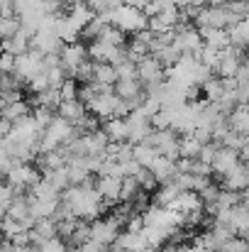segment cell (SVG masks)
I'll use <instances>...</instances> for the list:
<instances>
[{"label":"cell","mask_w":249,"mask_h":252,"mask_svg":"<svg viewBox=\"0 0 249 252\" xmlns=\"http://www.w3.org/2000/svg\"><path fill=\"white\" fill-rule=\"evenodd\" d=\"M142 145L154 147L162 157H168V159H173V162L181 159V150H178L181 137H178V132H173V130H154Z\"/></svg>","instance_id":"cell-1"},{"label":"cell","mask_w":249,"mask_h":252,"mask_svg":"<svg viewBox=\"0 0 249 252\" xmlns=\"http://www.w3.org/2000/svg\"><path fill=\"white\" fill-rule=\"evenodd\" d=\"M44 179V174L39 171L37 167H32V164H17V167L12 169L7 176H5V181L17 191V193H25V191H32L39 181Z\"/></svg>","instance_id":"cell-2"},{"label":"cell","mask_w":249,"mask_h":252,"mask_svg":"<svg viewBox=\"0 0 249 252\" xmlns=\"http://www.w3.org/2000/svg\"><path fill=\"white\" fill-rule=\"evenodd\" d=\"M122 223H125V220H122L120 216L98 218V220L90 223V238L98 240V243H103L105 248H110V245L117 243V238H120V225H122Z\"/></svg>","instance_id":"cell-3"},{"label":"cell","mask_w":249,"mask_h":252,"mask_svg":"<svg viewBox=\"0 0 249 252\" xmlns=\"http://www.w3.org/2000/svg\"><path fill=\"white\" fill-rule=\"evenodd\" d=\"M85 62H90V57H88V47H83V42L66 44L61 49V66H64V71H66L69 79L76 76V71L81 69Z\"/></svg>","instance_id":"cell-4"},{"label":"cell","mask_w":249,"mask_h":252,"mask_svg":"<svg viewBox=\"0 0 249 252\" xmlns=\"http://www.w3.org/2000/svg\"><path fill=\"white\" fill-rule=\"evenodd\" d=\"M137 69H139V81H142L144 88H147V86L166 84V69L159 64L157 57L149 54L147 59H142V62L137 64Z\"/></svg>","instance_id":"cell-5"},{"label":"cell","mask_w":249,"mask_h":252,"mask_svg":"<svg viewBox=\"0 0 249 252\" xmlns=\"http://www.w3.org/2000/svg\"><path fill=\"white\" fill-rule=\"evenodd\" d=\"M66 44L52 32V30H39L32 39H29V49L32 52H39V54H61V49H64Z\"/></svg>","instance_id":"cell-6"},{"label":"cell","mask_w":249,"mask_h":252,"mask_svg":"<svg viewBox=\"0 0 249 252\" xmlns=\"http://www.w3.org/2000/svg\"><path fill=\"white\" fill-rule=\"evenodd\" d=\"M173 47H176L181 54H193V57H198L200 49L205 47V42H203V37H200V30L191 27V30H186V32H176Z\"/></svg>","instance_id":"cell-7"},{"label":"cell","mask_w":249,"mask_h":252,"mask_svg":"<svg viewBox=\"0 0 249 252\" xmlns=\"http://www.w3.org/2000/svg\"><path fill=\"white\" fill-rule=\"evenodd\" d=\"M117 100H120V95H117L115 91L100 93V95L88 105V113H90V115H95V118H100V120H110V118H115Z\"/></svg>","instance_id":"cell-8"},{"label":"cell","mask_w":249,"mask_h":252,"mask_svg":"<svg viewBox=\"0 0 249 252\" xmlns=\"http://www.w3.org/2000/svg\"><path fill=\"white\" fill-rule=\"evenodd\" d=\"M81 140H83V147H85V157H103V155H108V147L112 145L105 130L88 132V135H83Z\"/></svg>","instance_id":"cell-9"},{"label":"cell","mask_w":249,"mask_h":252,"mask_svg":"<svg viewBox=\"0 0 249 252\" xmlns=\"http://www.w3.org/2000/svg\"><path fill=\"white\" fill-rule=\"evenodd\" d=\"M171 211H178L183 216H191V213H203L205 211V201L200 198V193L195 191H181L176 203L171 206Z\"/></svg>","instance_id":"cell-10"},{"label":"cell","mask_w":249,"mask_h":252,"mask_svg":"<svg viewBox=\"0 0 249 252\" xmlns=\"http://www.w3.org/2000/svg\"><path fill=\"white\" fill-rule=\"evenodd\" d=\"M240 164H242V155H240V152L227 150V147H220V150H218V157H215V162H213V171L225 179L230 171H235Z\"/></svg>","instance_id":"cell-11"},{"label":"cell","mask_w":249,"mask_h":252,"mask_svg":"<svg viewBox=\"0 0 249 252\" xmlns=\"http://www.w3.org/2000/svg\"><path fill=\"white\" fill-rule=\"evenodd\" d=\"M66 15H69V20H71L81 32L93 22V17H95V12H93L83 0H66Z\"/></svg>","instance_id":"cell-12"},{"label":"cell","mask_w":249,"mask_h":252,"mask_svg":"<svg viewBox=\"0 0 249 252\" xmlns=\"http://www.w3.org/2000/svg\"><path fill=\"white\" fill-rule=\"evenodd\" d=\"M29 238H32V245L42 248L47 240H54V238H59V223H56L54 218L37 220L34 230H29Z\"/></svg>","instance_id":"cell-13"},{"label":"cell","mask_w":249,"mask_h":252,"mask_svg":"<svg viewBox=\"0 0 249 252\" xmlns=\"http://www.w3.org/2000/svg\"><path fill=\"white\" fill-rule=\"evenodd\" d=\"M95 189H98V193L103 196V201L115 203V201H120V196H122V179H115V176H98Z\"/></svg>","instance_id":"cell-14"},{"label":"cell","mask_w":249,"mask_h":252,"mask_svg":"<svg viewBox=\"0 0 249 252\" xmlns=\"http://www.w3.org/2000/svg\"><path fill=\"white\" fill-rule=\"evenodd\" d=\"M56 115H61L64 120H69L74 127H79L83 123V118L88 115V108H85V103H81V100H64L59 105Z\"/></svg>","instance_id":"cell-15"},{"label":"cell","mask_w":249,"mask_h":252,"mask_svg":"<svg viewBox=\"0 0 249 252\" xmlns=\"http://www.w3.org/2000/svg\"><path fill=\"white\" fill-rule=\"evenodd\" d=\"M117 245H120L125 252H147V250H152V245H149V240H147L144 233H127V230H125V233H120Z\"/></svg>","instance_id":"cell-16"},{"label":"cell","mask_w":249,"mask_h":252,"mask_svg":"<svg viewBox=\"0 0 249 252\" xmlns=\"http://www.w3.org/2000/svg\"><path fill=\"white\" fill-rule=\"evenodd\" d=\"M200 37H203V42H205L208 47H213V49H218V52H222V49H227V47L232 44V39H230V32H227V30L203 27V30H200Z\"/></svg>","instance_id":"cell-17"},{"label":"cell","mask_w":249,"mask_h":252,"mask_svg":"<svg viewBox=\"0 0 249 252\" xmlns=\"http://www.w3.org/2000/svg\"><path fill=\"white\" fill-rule=\"evenodd\" d=\"M222 181H225V189H227V191L245 193V191L249 189V167L247 164H240L235 171H230Z\"/></svg>","instance_id":"cell-18"},{"label":"cell","mask_w":249,"mask_h":252,"mask_svg":"<svg viewBox=\"0 0 249 252\" xmlns=\"http://www.w3.org/2000/svg\"><path fill=\"white\" fill-rule=\"evenodd\" d=\"M103 130L108 132L110 142H127V137H130L127 118H110V120H105Z\"/></svg>","instance_id":"cell-19"},{"label":"cell","mask_w":249,"mask_h":252,"mask_svg":"<svg viewBox=\"0 0 249 252\" xmlns=\"http://www.w3.org/2000/svg\"><path fill=\"white\" fill-rule=\"evenodd\" d=\"M29 34L25 32V30H20V34H15L12 39H5L2 42V52H7V54H12V57H22V54H27L29 52Z\"/></svg>","instance_id":"cell-20"},{"label":"cell","mask_w":249,"mask_h":252,"mask_svg":"<svg viewBox=\"0 0 249 252\" xmlns=\"http://www.w3.org/2000/svg\"><path fill=\"white\" fill-rule=\"evenodd\" d=\"M149 169H152V174L157 176V181H159V184H168V181L178 174L176 162H173V159H168V157H159V159H157Z\"/></svg>","instance_id":"cell-21"},{"label":"cell","mask_w":249,"mask_h":252,"mask_svg":"<svg viewBox=\"0 0 249 252\" xmlns=\"http://www.w3.org/2000/svg\"><path fill=\"white\" fill-rule=\"evenodd\" d=\"M227 118H230V130L249 137V105H237Z\"/></svg>","instance_id":"cell-22"},{"label":"cell","mask_w":249,"mask_h":252,"mask_svg":"<svg viewBox=\"0 0 249 252\" xmlns=\"http://www.w3.org/2000/svg\"><path fill=\"white\" fill-rule=\"evenodd\" d=\"M66 171H69V179H71V186H79L83 181H88L90 179V169H88V162H85V157L81 159H71L69 164H66Z\"/></svg>","instance_id":"cell-23"},{"label":"cell","mask_w":249,"mask_h":252,"mask_svg":"<svg viewBox=\"0 0 249 252\" xmlns=\"http://www.w3.org/2000/svg\"><path fill=\"white\" fill-rule=\"evenodd\" d=\"M95 64V62H93ZM95 84L100 86H108V88H115V84L120 81L117 79V69L112 66V64H108V62H100V64H95V79H93Z\"/></svg>","instance_id":"cell-24"},{"label":"cell","mask_w":249,"mask_h":252,"mask_svg":"<svg viewBox=\"0 0 249 252\" xmlns=\"http://www.w3.org/2000/svg\"><path fill=\"white\" fill-rule=\"evenodd\" d=\"M203 147H205V145H203L195 135H183V137H181V145H178L181 159H198L200 152H203Z\"/></svg>","instance_id":"cell-25"},{"label":"cell","mask_w":249,"mask_h":252,"mask_svg":"<svg viewBox=\"0 0 249 252\" xmlns=\"http://www.w3.org/2000/svg\"><path fill=\"white\" fill-rule=\"evenodd\" d=\"M29 193L37 196V198H42V201H61V191H59L52 181H47V179H42Z\"/></svg>","instance_id":"cell-26"},{"label":"cell","mask_w":249,"mask_h":252,"mask_svg":"<svg viewBox=\"0 0 249 252\" xmlns=\"http://www.w3.org/2000/svg\"><path fill=\"white\" fill-rule=\"evenodd\" d=\"M159 157H162V155H159L154 147H149V145H135V159H137L142 167L149 169Z\"/></svg>","instance_id":"cell-27"},{"label":"cell","mask_w":249,"mask_h":252,"mask_svg":"<svg viewBox=\"0 0 249 252\" xmlns=\"http://www.w3.org/2000/svg\"><path fill=\"white\" fill-rule=\"evenodd\" d=\"M227 32H230V39L235 47H245V49L249 47V20H242L240 25L230 27Z\"/></svg>","instance_id":"cell-28"},{"label":"cell","mask_w":249,"mask_h":252,"mask_svg":"<svg viewBox=\"0 0 249 252\" xmlns=\"http://www.w3.org/2000/svg\"><path fill=\"white\" fill-rule=\"evenodd\" d=\"M100 42H105V44H110V47H127V34H125L120 27L110 25V27L100 34Z\"/></svg>","instance_id":"cell-29"},{"label":"cell","mask_w":249,"mask_h":252,"mask_svg":"<svg viewBox=\"0 0 249 252\" xmlns=\"http://www.w3.org/2000/svg\"><path fill=\"white\" fill-rule=\"evenodd\" d=\"M20 30H22V22H20L17 15H12V17H0V34H2V42H5V39H12L15 34H20Z\"/></svg>","instance_id":"cell-30"},{"label":"cell","mask_w":249,"mask_h":252,"mask_svg":"<svg viewBox=\"0 0 249 252\" xmlns=\"http://www.w3.org/2000/svg\"><path fill=\"white\" fill-rule=\"evenodd\" d=\"M195 59H198L203 66L213 69V74H215V71H218V66H220V59H222V57H220V52H218V49H213V47H208V44H205Z\"/></svg>","instance_id":"cell-31"},{"label":"cell","mask_w":249,"mask_h":252,"mask_svg":"<svg viewBox=\"0 0 249 252\" xmlns=\"http://www.w3.org/2000/svg\"><path fill=\"white\" fill-rule=\"evenodd\" d=\"M247 142H249V137L240 135V132H235V130L225 132V137L220 140V145H222V147H227V150H235V152H242V150L247 147Z\"/></svg>","instance_id":"cell-32"},{"label":"cell","mask_w":249,"mask_h":252,"mask_svg":"<svg viewBox=\"0 0 249 252\" xmlns=\"http://www.w3.org/2000/svg\"><path fill=\"white\" fill-rule=\"evenodd\" d=\"M235 228H237V233H242V235L249 233V201H242V203L235 208Z\"/></svg>","instance_id":"cell-33"},{"label":"cell","mask_w":249,"mask_h":252,"mask_svg":"<svg viewBox=\"0 0 249 252\" xmlns=\"http://www.w3.org/2000/svg\"><path fill=\"white\" fill-rule=\"evenodd\" d=\"M139 191H142L139 181H137L135 176H127V179H122V196H120V201H127V203H132V201L139 196Z\"/></svg>","instance_id":"cell-34"},{"label":"cell","mask_w":249,"mask_h":252,"mask_svg":"<svg viewBox=\"0 0 249 252\" xmlns=\"http://www.w3.org/2000/svg\"><path fill=\"white\" fill-rule=\"evenodd\" d=\"M44 179H47V181H52V184H54V186H56L61 193L71 186V179H69V171H66V167L56 169V171H47V174H44Z\"/></svg>","instance_id":"cell-35"},{"label":"cell","mask_w":249,"mask_h":252,"mask_svg":"<svg viewBox=\"0 0 249 252\" xmlns=\"http://www.w3.org/2000/svg\"><path fill=\"white\" fill-rule=\"evenodd\" d=\"M157 59H159V64H162L164 69H171V66H176V64H178V59H181V52H178L173 44H168V47H164V49L157 54Z\"/></svg>","instance_id":"cell-36"},{"label":"cell","mask_w":249,"mask_h":252,"mask_svg":"<svg viewBox=\"0 0 249 252\" xmlns=\"http://www.w3.org/2000/svg\"><path fill=\"white\" fill-rule=\"evenodd\" d=\"M32 118H34V123H37L39 130H47L52 125V120L56 118V110H52V108H34L32 110Z\"/></svg>","instance_id":"cell-37"},{"label":"cell","mask_w":249,"mask_h":252,"mask_svg":"<svg viewBox=\"0 0 249 252\" xmlns=\"http://www.w3.org/2000/svg\"><path fill=\"white\" fill-rule=\"evenodd\" d=\"M203 91H205V98L210 100V103H215V100H220V95L225 93V86H222V79L220 76H213L208 84L203 86Z\"/></svg>","instance_id":"cell-38"},{"label":"cell","mask_w":249,"mask_h":252,"mask_svg":"<svg viewBox=\"0 0 249 252\" xmlns=\"http://www.w3.org/2000/svg\"><path fill=\"white\" fill-rule=\"evenodd\" d=\"M115 69H117V79H120V81H139V69H137V64L125 62V64H120V66H115Z\"/></svg>","instance_id":"cell-39"},{"label":"cell","mask_w":249,"mask_h":252,"mask_svg":"<svg viewBox=\"0 0 249 252\" xmlns=\"http://www.w3.org/2000/svg\"><path fill=\"white\" fill-rule=\"evenodd\" d=\"M61 93V100H79V93H81V84L76 79H66V84L59 88Z\"/></svg>","instance_id":"cell-40"},{"label":"cell","mask_w":249,"mask_h":252,"mask_svg":"<svg viewBox=\"0 0 249 252\" xmlns=\"http://www.w3.org/2000/svg\"><path fill=\"white\" fill-rule=\"evenodd\" d=\"M15 196H17V191L5 181V184H2V191H0V208H2V216H5V213L10 211V206L15 203Z\"/></svg>","instance_id":"cell-41"},{"label":"cell","mask_w":249,"mask_h":252,"mask_svg":"<svg viewBox=\"0 0 249 252\" xmlns=\"http://www.w3.org/2000/svg\"><path fill=\"white\" fill-rule=\"evenodd\" d=\"M137 181H139V186H142V191H152V189H157V176L152 174V169H147V167H142V171L135 176Z\"/></svg>","instance_id":"cell-42"},{"label":"cell","mask_w":249,"mask_h":252,"mask_svg":"<svg viewBox=\"0 0 249 252\" xmlns=\"http://www.w3.org/2000/svg\"><path fill=\"white\" fill-rule=\"evenodd\" d=\"M42 252H71V250H69V243L64 238H54V240H47L42 245Z\"/></svg>","instance_id":"cell-43"},{"label":"cell","mask_w":249,"mask_h":252,"mask_svg":"<svg viewBox=\"0 0 249 252\" xmlns=\"http://www.w3.org/2000/svg\"><path fill=\"white\" fill-rule=\"evenodd\" d=\"M147 230V223H144V216H130L127 218V233H144Z\"/></svg>","instance_id":"cell-44"},{"label":"cell","mask_w":249,"mask_h":252,"mask_svg":"<svg viewBox=\"0 0 249 252\" xmlns=\"http://www.w3.org/2000/svg\"><path fill=\"white\" fill-rule=\"evenodd\" d=\"M220 252H249V243L242 240V238H232Z\"/></svg>","instance_id":"cell-45"},{"label":"cell","mask_w":249,"mask_h":252,"mask_svg":"<svg viewBox=\"0 0 249 252\" xmlns=\"http://www.w3.org/2000/svg\"><path fill=\"white\" fill-rule=\"evenodd\" d=\"M15 66H17V57L2 52V59H0V69H2V74H15Z\"/></svg>","instance_id":"cell-46"},{"label":"cell","mask_w":249,"mask_h":252,"mask_svg":"<svg viewBox=\"0 0 249 252\" xmlns=\"http://www.w3.org/2000/svg\"><path fill=\"white\" fill-rule=\"evenodd\" d=\"M15 15V0H0V17H12Z\"/></svg>","instance_id":"cell-47"},{"label":"cell","mask_w":249,"mask_h":252,"mask_svg":"<svg viewBox=\"0 0 249 252\" xmlns=\"http://www.w3.org/2000/svg\"><path fill=\"white\" fill-rule=\"evenodd\" d=\"M237 84H249V59L242 62V66H240V71H237Z\"/></svg>","instance_id":"cell-48"},{"label":"cell","mask_w":249,"mask_h":252,"mask_svg":"<svg viewBox=\"0 0 249 252\" xmlns=\"http://www.w3.org/2000/svg\"><path fill=\"white\" fill-rule=\"evenodd\" d=\"M125 5H132V7H144L149 0H122Z\"/></svg>","instance_id":"cell-49"},{"label":"cell","mask_w":249,"mask_h":252,"mask_svg":"<svg viewBox=\"0 0 249 252\" xmlns=\"http://www.w3.org/2000/svg\"><path fill=\"white\" fill-rule=\"evenodd\" d=\"M230 0H208V5L210 7H220V5H227Z\"/></svg>","instance_id":"cell-50"},{"label":"cell","mask_w":249,"mask_h":252,"mask_svg":"<svg viewBox=\"0 0 249 252\" xmlns=\"http://www.w3.org/2000/svg\"><path fill=\"white\" fill-rule=\"evenodd\" d=\"M103 252H125V250H122V248H120V245L115 243V245H110V248H105V250H103Z\"/></svg>","instance_id":"cell-51"},{"label":"cell","mask_w":249,"mask_h":252,"mask_svg":"<svg viewBox=\"0 0 249 252\" xmlns=\"http://www.w3.org/2000/svg\"><path fill=\"white\" fill-rule=\"evenodd\" d=\"M178 252H200V250H195V248H178Z\"/></svg>","instance_id":"cell-52"},{"label":"cell","mask_w":249,"mask_h":252,"mask_svg":"<svg viewBox=\"0 0 249 252\" xmlns=\"http://www.w3.org/2000/svg\"><path fill=\"white\" fill-rule=\"evenodd\" d=\"M245 240H247V243H249V233H247V235H245Z\"/></svg>","instance_id":"cell-53"},{"label":"cell","mask_w":249,"mask_h":252,"mask_svg":"<svg viewBox=\"0 0 249 252\" xmlns=\"http://www.w3.org/2000/svg\"><path fill=\"white\" fill-rule=\"evenodd\" d=\"M205 252H220V250H205Z\"/></svg>","instance_id":"cell-54"},{"label":"cell","mask_w":249,"mask_h":252,"mask_svg":"<svg viewBox=\"0 0 249 252\" xmlns=\"http://www.w3.org/2000/svg\"><path fill=\"white\" fill-rule=\"evenodd\" d=\"M247 59H249V47H247Z\"/></svg>","instance_id":"cell-55"},{"label":"cell","mask_w":249,"mask_h":252,"mask_svg":"<svg viewBox=\"0 0 249 252\" xmlns=\"http://www.w3.org/2000/svg\"><path fill=\"white\" fill-rule=\"evenodd\" d=\"M247 167H249V164H247Z\"/></svg>","instance_id":"cell-56"}]
</instances>
